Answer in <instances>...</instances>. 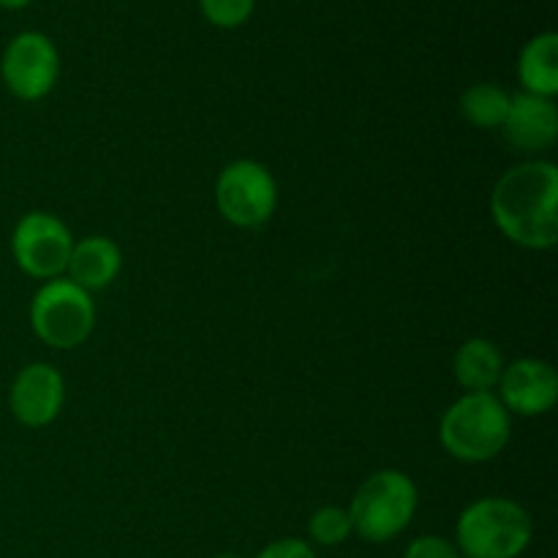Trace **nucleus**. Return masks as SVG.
<instances>
[{
  "label": "nucleus",
  "mask_w": 558,
  "mask_h": 558,
  "mask_svg": "<svg viewBox=\"0 0 558 558\" xmlns=\"http://www.w3.org/2000/svg\"><path fill=\"white\" fill-rule=\"evenodd\" d=\"M490 216L510 243L550 251L558 243V167L548 158L515 163L490 194Z\"/></svg>",
  "instance_id": "obj_1"
},
{
  "label": "nucleus",
  "mask_w": 558,
  "mask_h": 558,
  "mask_svg": "<svg viewBox=\"0 0 558 558\" xmlns=\"http://www.w3.org/2000/svg\"><path fill=\"white\" fill-rule=\"evenodd\" d=\"M512 417L494 392H463L439 423V441L461 463H488L505 452Z\"/></svg>",
  "instance_id": "obj_2"
},
{
  "label": "nucleus",
  "mask_w": 558,
  "mask_h": 558,
  "mask_svg": "<svg viewBox=\"0 0 558 558\" xmlns=\"http://www.w3.org/2000/svg\"><path fill=\"white\" fill-rule=\"evenodd\" d=\"M534 537L523 505L505 496H483L463 507L456 523V548L463 558H521Z\"/></svg>",
  "instance_id": "obj_3"
},
{
  "label": "nucleus",
  "mask_w": 558,
  "mask_h": 558,
  "mask_svg": "<svg viewBox=\"0 0 558 558\" xmlns=\"http://www.w3.org/2000/svg\"><path fill=\"white\" fill-rule=\"evenodd\" d=\"M417 505L420 490L414 480L401 469H381L360 485L347 510L354 534L365 543L381 545L407 532Z\"/></svg>",
  "instance_id": "obj_4"
},
{
  "label": "nucleus",
  "mask_w": 558,
  "mask_h": 558,
  "mask_svg": "<svg viewBox=\"0 0 558 558\" xmlns=\"http://www.w3.org/2000/svg\"><path fill=\"white\" fill-rule=\"evenodd\" d=\"M31 327L38 341L60 352L82 347L96 327L93 294L69 278L44 281L31 300Z\"/></svg>",
  "instance_id": "obj_5"
},
{
  "label": "nucleus",
  "mask_w": 558,
  "mask_h": 558,
  "mask_svg": "<svg viewBox=\"0 0 558 558\" xmlns=\"http://www.w3.org/2000/svg\"><path fill=\"white\" fill-rule=\"evenodd\" d=\"M216 205L223 221L238 229H259L276 216L278 183L254 158L227 163L216 178Z\"/></svg>",
  "instance_id": "obj_6"
},
{
  "label": "nucleus",
  "mask_w": 558,
  "mask_h": 558,
  "mask_svg": "<svg viewBox=\"0 0 558 558\" xmlns=\"http://www.w3.org/2000/svg\"><path fill=\"white\" fill-rule=\"evenodd\" d=\"M71 248H74L71 229L47 210L25 213L11 232V256L16 267L36 281L63 278Z\"/></svg>",
  "instance_id": "obj_7"
},
{
  "label": "nucleus",
  "mask_w": 558,
  "mask_h": 558,
  "mask_svg": "<svg viewBox=\"0 0 558 558\" xmlns=\"http://www.w3.org/2000/svg\"><path fill=\"white\" fill-rule=\"evenodd\" d=\"M0 76L20 101H41L54 90L60 76V54L52 38L38 31H22L5 44Z\"/></svg>",
  "instance_id": "obj_8"
},
{
  "label": "nucleus",
  "mask_w": 558,
  "mask_h": 558,
  "mask_svg": "<svg viewBox=\"0 0 558 558\" xmlns=\"http://www.w3.org/2000/svg\"><path fill=\"white\" fill-rule=\"evenodd\" d=\"M499 401L510 417H543L558 401V374L539 357H521L505 365L499 379Z\"/></svg>",
  "instance_id": "obj_9"
},
{
  "label": "nucleus",
  "mask_w": 558,
  "mask_h": 558,
  "mask_svg": "<svg viewBox=\"0 0 558 558\" xmlns=\"http://www.w3.org/2000/svg\"><path fill=\"white\" fill-rule=\"evenodd\" d=\"M65 381L54 365L31 363L14 376L9 390V409L25 428H47L63 412Z\"/></svg>",
  "instance_id": "obj_10"
},
{
  "label": "nucleus",
  "mask_w": 558,
  "mask_h": 558,
  "mask_svg": "<svg viewBox=\"0 0 558 558\" xmlns=\"http://www.w3.org/2000/svg\"><path fill=\"white\" fill-rule=\"evenodd\" d=\"M501 134L515 150L537 156L550 150L558 140V107L554 98L515 93L510 98V109L501 123Z\"/></svg>",
  "instance_id": "obj_11"
},
{
  "label": "nucleus",
  "mask_w": 558,
  "mask_h": 558,
  "mask_svg": "<svg viewBox=\"0 0 558 558\" xmlns=\"http://www.w3.org/2000/svg\"><path fill=\"white\" fill-rule=\"evenodd\" d=\"M120 270H123V251H120V245L112 238H104V234H90V238L74 240L65 278L93 294L98 289L112 287Z\"/></svg>",
  "instance_id": "obj_12"
},
{
  "label": "nucleus",
  "mask_w": 558,
  "mask_h": 558,
  "mask_svg": "<svg viewBox=\"0 0 558 558\" xmlns=\"http://www.w3.org/2000/svg\"><path fill=\"white\" fill-rule=\"evenodd\" d=\"M499 347L488 338H469L452 357V374L466 392H494L505 371Z\"/></svg>",
  "instance_id": "obj_13"
},
{
  "label": "nucleus",
  "mask_w": 558,
  "mask_h": 558,
  "mask_svg": "<svg viewBox=\"0 0 558 558\" xmlns=\"http://www.w3.org/2000/svg\"><path fill=\"white\" fill-rule=\"evenodd\" d=\"M518 80L523 93L556 98L558 93V36L554 31L537 33L518 54Z\"/></svg>",
  "instance_id": "obj_14"
},
{
  "label": "nucleus",
  "mask_w": 558,
  "mask_h": 558,
  "mask_svg": "<svg viewBox=\"0 0 558 558\" xmlns=\"http://www.w3.org/2000/svg\"><path fill=\"white\" fill-rule=\"evenodd\" d=\"M512 93L496 82H477L461 96V114L477 129H501Z\"/></svg>",
  "instance_id": "obj_15"
},
{
  "label": "nucleus",
  "mask_w": 558,
  "mask_h": 558,
  "mask_svg": "<svg viewBox=\"0 0 558 558\" xmlns=\"http://www.w3.org/2000/svg\"><path fill=\"white\" fill-rule=\"evenodd\" d=\"M354 534L352 518H349L347 507L327 505L311 515L308 521V537L311 545H322V548H336L343 545Z\"/></svg>",
  "instance_id": "obj_16"
},
{
  "label": "nucleus",
  "mask_w": 558,
  "mask_h": 558,
  "mask_svg": "<svg viewBox=\"0 0 558 558\" xmlns=\"http://www.w3.org/2000/svg\"><path fill=\"white\" fill-rule=\"evenodd\" d=\"M256 9V0H199V11L210 25L232 31L245 25Z\"/></svg>",
  "instance_id": "obj_17"
},
{
  "label": "nucleus",
  "mask_w": 558,
  "mask_h": 558,
  "mask_svg": "<svg viewBox=\"0 0 558 558\" xmlns=\"http://www.w3.org/2000/svg\"><path fill=\"white\" fill-rule=\"evenodd\" d=\"M403 558H463L461 550L456 548V543L441 534H423V537H414L412 543L403 550Z\"/></svg>",
  "instance_id": "obj_18"
},
{
  "label": "nucleus",
  "mask_w": 558,
  "mask_h": 558,
  "mask_svg": "<svg viewBox=\"0 0 558 558\" xmlns=\"http://www.w3.org/2000/svg\"><path fill=\"white\" fill-rule=\"evenodd\" d=\"M254 558H316L314 545L298 537H283L265 545Z\"/></svg>",
  "instance_id": "obj_19"
},
{
  "label": "nucleus",
  "mask_w": 558,
  "mask_h": 558,
  "mask_svg": "<svg viewBox=\"0 0 558 558\" xmlns=\"http://www.w3.org/2000/svg\"><path fill=\"white\" fill-rule=\"evenodd\" d=\"M33 0H0V9H9V11H20L25 5H31Z\"/></svg>",
  "instance_id": "obj_20"
},
{
  "label": "nucleus",
  "mask_w": 558,
  "mask_h": 558,
  "mask_svg": "<svg viewBox=\"0 0 558 558\" xmlns=\"http://www.w3.org/2000/svg\"><path fill=\"white\" fill-rule=\"evenodd\" d=\"M213 558H243L240 554H218V556H213Z\"/></svg>",
  "instance_id": "obj_21"
}]
</instances>
